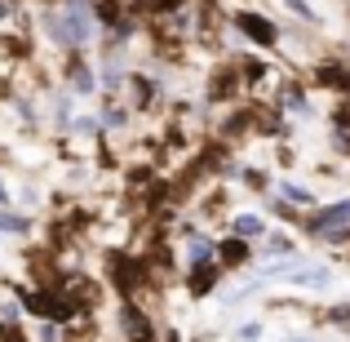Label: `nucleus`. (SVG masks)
<instances>
[{
  "label": "nucleus",
  "mask_w": 350,
  "mask_h": 342,
  "mask_svg": "<svg viewBox=\"0 0 350 342\" xmlns=\"http://www.w3.org/2000/svg\"><path fill=\"white\" fill-rule=\"evenodd\" d=\"M239 338H244V342H257V338H262V325H244V329H239Z\"/></svg>",
  "instance_id": "obj_11"
},
{
  "label": "nucleus",
  "mask_w": 350,
  "mask_h": 342,
  "mask_svg": "<svg viewBox=\"0 0 350 342\" xmlns=\"http://www.w3.org/2000/svg\"><path fill=\"white\" fill-rule=\"evenodd\" d=\"M262 236V218L257 214H239L235 218V240H257Z\"/></svg>",
  "instance_id": "obj_5"
},
{
  "label": "nucleus",
  "mask_w": 350,
  "mask_h": 342,
  "mask_svg": "<svg viewBox=\"0 0 350 342\" xmlns=\"http://www.w3.org/2000/svg\"><path fill=\"white\" fill-rule=\"evenodd\" d=\"M280 191H284V196H288V200H293V205H315V196H310V191H306V187H297V182H284V187H280Z\"/></svg>",
  "instance_id": "obj_8"
},
{
  "label": "nucleus",
  "mask_w": 350,
  "mask_h": 342,
  "mask_svg": "<svg viewBox=\"0 0 350 342\" xmlns=\"http://www.w3.org/2000/svg\"><path fill=\"white\" fill-rule=\"evenodd\" d=\"M0 231H5V236H23V231H27V218H23V214H9V209H0Z\"/></svg>",
  "instance_id": "obj_7"
},
{
  "label": "nucleus",
  "mask_w": 350,
  "mask_h": 342,
  "mask_svg": "<svg viewBox=\"0 0 350 342\" xmlns=\"http://www.w3.org/2000/svg\"><path fill=\"white\" fill-rule=\"evenodd\" d=\"M235 23H239V32H244L248 40H257V45H275V27L266 23L262 14H239Z\"/></svg>",
  "instance_id": "obj_4"
},
{
  "label": "nucleus",
  "mask_w": 350,
  "mask_h": 342,
  "mask_svg": "<svg viewBox=\"0 0 350 342\" xmlns=\"http://www.w3.org/2000/svg\"><path fill=\"white\" fill-rule=\"evenodd\" d=\"M288 342H310V338H288Z\"/></svg>",
  "instance_id": "obj_14"
},
{
  "label": "nucleus",
  "mask_w": 350,
  "mask_h": 342,
  "mask_svg": "<svg viewBox=\"0 0 350 342\" xmlns=\"http://www.w3.org/2000/svg\"><path fill=\"white\" fill-rule=\"evenodd\" d=\"M346 223H350V200H337V205L310 214V218H306V231H310V236H333V231L346 227Z\"/></svg>",
  "instance_id": "obj_3"
},
{
  "label": "nucleus",
  "mask_w": 350,
  "mask_h": 342,
  "mask_svg": "<svg viewBox=\"0 0 350 342\" xmlns=\"http://www.w3.org/2000/svg\"><path fill=\"white\" fill-rule=\"evenodd\" d=\"M67 76H71V85H76V94H94V76H89V71L80 67V62H71Z\"/></svg>",
  "instance_id": "obj_6"
},
{
  "label": "nucleus",
  "mask_w": 350,
  "mask_h": 342,
  "mask_svg": "<svg viewBox=\"0 0 350 342\" xmlns=\"http://www.w3.org/2000/svg\"><path fill=\"white\" fill-rule=\"evenodd\" d=\"M49 32L58 45H85L94 36V18H89V5L85 0H67L58 14L49 18Z\"/></svg>",
  "instance_id": "obj_1"
},
{
  "label": "nucleus",
  "mask_w": 350,
  "mask_h": 342,
  "mask_svg": "<svg viewBox=\"0 0 350 342\" xmlns=\"http://www.w3.org/2000/svg\"><path fill=\"white\" fill-rule=\"evenodd\" d=\"M0 205H9V196H5V187H0Z\"/></svg>",
  "instance_id": "obj_13"
},
{
  "label": "nucleus",
  "mask_w": 350,
  "mask_h": 342,
  "mask_svg": "<svg viewBox=\"0 0 350 342\" xmlns=\"http://www.w3.org/2000/svg\"><path fill=\"white\" fill-rule=\"evenodd\" d=\"M5 18H9V5H5V0H0V23H5Z\"/></svg>",
  "instance_id": "obj_12"
},
{
  "label": "nucleus",
  "mask_w": 350,
  "mask_h": 342,
  "mask_svg": "<svg viewBox=\"0 0 350 342\" xmlns=\"http://www.w3.org/2000/svg\"><path fill=\"white\" fill-rule=\"evenodd\" d=\"M266 276H284L293 284H310V289H328L333 284V271L319 262H301V258H284V262H271Z\"/></svg>",
  "instance_id": "obj_2"
},
{
  "label": "nucleus",
  "mask_w": 350,
  "mask_h": 342,
  "mask_svg": "<svg viewBox=\"0 0 350 342\" xmlns=\"http://www.w3.org/2000/svg\"><path fill=\"white\" fill-rule=\"evenodd\" d=\"M208 254H213L208 240H191V258H196V262H200V258H208Z\"/></svg>",
  "instance_id": "obj_9"
},
{
  "label": "nucleus",
  "mask_w": 350,
  "mask_h": 342,
  "mask_svg": "<svg viewBox=\"0 0 350 342\" xmlns=\"http://www.w3.org/2000/svg\"><path fill=\"white\" fill-rule=\"evenodd\" d=\"M284 5H288V9H293V14H301V18H315V9H310V5H306V0H284Z\"/></svg>",
  "instance_id": "obj_10"
}]
</instances>
